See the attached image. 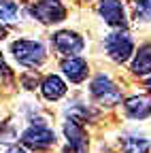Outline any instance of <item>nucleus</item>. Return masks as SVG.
Wrapping results in <instances>:
<instances>
[{
  "mask_svg": "<svg viewBox=\"0 0 151 153\" xmlns=\"http://www.w3.org/2000/svg\"><path fill=\"white\" fill-rule=\"evenodd\" d=\"M130 70L134 72L136 76H145L151 72V43H145L138 47L134 60H132V66Z\"/></svg>",
  "mask_w": 151,
  "mask_h": 153,
  "instance_id": "nucleus-11",
  "label": "nucleus"
},
{
  "mask_svg": "<svg viewBox=\"0 0 151 153\" xmlns=\"http://www.w3.org/2000/svg\"><path fill=\"white\" fill-rule=\"evenodd\" d=\"M51 43L53 47L58 49L62 55L66 57H72V55H79L85 47L83 38L77 34V32H70V30H62V32H55L51 36Z\"/></svg>",
  "mask_w": 151,
  "mask_h": 153,
  "instance_id": "nucleus-6",
  "label": "nucleus"
},
{
  "mask_svg": "<svg viewBox=\"0 0 151 153\" xmlns=\"http://www.w3.org/2000/svg\"><path fill=\"white\" fill-rule=\"evenodd\" d=\"M123 111L132 119H147L151 115V100L145 98V96H132V98L126 100Z\"/></svg>",
  "mask_w": 151,
  "mask_h": 153,
  "instance_id": "nucleus-9",
  "label": "nucleus"
},
{
  "mask_svg": "<svg viewBox=\"0 0 151 153\" xmlns=\"http://www.w3.org/2000/svg\"><path fill=\"white\" fill-rule=\"evenodd\" d=\"M89 94L91 98L102 106H115L121 102V91L119 87L113 83L106 74H98L94 76V81L89 83Z\"/></svg>",
  "mask_w": 151,
  "mask_h": 153,
  "instance_id": "nucleus-2",
  "label": "nucleus"
},
{
  "mask_svg": "<svg viewBox=\"0 0 151 153\" xmlns=\"http://www.w3.org/2000/svg\"><path fill=\"white\" fill-rule=\"evenodd\" d=\"M64 134L68 138V147L64 153H87V134H85L81 121L68 119L64 123Z\"/></svg>",
  "mask_w": 151,
  "mask_h": 153,
  "instance_id": "nucleus-7",
  "label": "nucleus"
},
{
  "mask_svg": "<svg viewBox=\"0 0 151 153\" xmlns=\"http://www.w3.org/2000/svg\"><path fill=\"white\" fill-rule=\"evenodd\" d=\"M66 83L60 79L58 74H49V76H45L43 79V83H41V91H43V96L47 100H60L62 96L66 94Z\"/></svg>",
  "mask_w": 151,
  "mask_h": 153,
  "instance_id": "nucleus-12",
  "label": "nucleus"
},
{
  "mask_svg": "<svg viewBox=\"0 0 151 153\" xmlns=\"http://www.w3.org/2000/svg\"><path fill=\"white\" fill-rule=\"evenodd\" d=\"M4 36H7V30H4L2 26H0V38H4Z\"/></svg>",
  "mask_w": 151,
  "mask_h": 153,
  "instance_id": "nucleus-18",
  "label": "nucleus"
},
{
  "mask_svg": "<svg viewBox=\"0 0 151 153\" xmlns=\"http://www.w3.org/2000/svg\"><path fill=\"white\" fill-rule=\"evenodd\" d=\"M98 13L113 28H123L126 26V11H123V4L119 0H100L98 2Z\"/></svg>",
  "mask_w": 151,
  "mask_h": 153,
  "instance_id": "nucleus-8",
  "label": "nucleus"
},
{
  "mask_svg": "<svg viewBox=\"0 0 151 153\" xmlns=\"http://www.w3.org/2000/svg\"><path fill=\"white\" fill-rule=\"evenodd\" d=\"M17 13H19V9H17L15 2H11V0H0V26L4 22H15Z\"/></svg>",
  "mask_w": 151,
  "mask_h": 153,
  "instance_id": "nucleus-14",
  "label": "nucleus"
},
{
  "mask_svg": "<svg viewBox=\"0 0 151 153\" xmlns=\"http://www.w3.org/2000/svg\"><path fill=\"white\" fill-rule=\"evenodd\" d=\"M0 74H4V76H11V68L4 64V57H2V53H0Z\"/></svg>",
  "mask_w": 151,
  "mask_h": 153,
  "instance_id": "nucleus-16",
  "label": "nucleus"
},
{
  "mask_svg": "<svg viewBox=\"0 0 151 153\" xmlns=\"http://www.w3.org/2000/svg\"><path fill=\"white\" fill-rule=\"evenodd\" d=\"M147 87L151 89V76H149V79H147Z\"/></svg>",
  "mask_w": 151,
  "mask_h": 153,
  "instance_id": "nucleus-19",
  "label": "nucleus"
},
{
  "mask_svg": "<svg viewBox=\"0 0 151 153\" xmlns=\"http://www.w3.org/2000/svg\"><path fill=\"white\" fill-rule=\"evenodd\" d=\"M22 143L26 147H30V149L43 151V149H49L51 145H55V132L49 130L45 123H34L28 130H24Z\"/></svg>",
  "mask_w": 151,
  "mask_h": 153,
  "instance_id": "nucleus-5",
  "label": "nucleus"
},
{
  "mask_svg": "<svg viewBox=\"0 0 151 153\" xmlns=\"http://www.w3.org/2000/svg\"><path fill=\"white\" fill-rule=\"evenodd\" d=\"M7 153H26V151H24V149H9Z\"/></svg>",
  "mask_w": 151,
  "mask_h": 153,
  "instance_id": "nucleus-17",
  "label": "nucleus"
},
{
  "mask_svg": "<svg viewBox=\"0 0 151 153\" xmlns=\"http://www.w3.org/2000/svg\"><path fill=\"white\" fill-rule=\"evenodd\" d=\"M104 49H106V53L113 62L123 64L134 53V41H132V36L128 32L119 30V32H113L104 38Z\"/></svg>",
  "mask_w": 151,
  "mask_h": 153,
  "instance_id": "nucleus-3",
  "label": "nucleus"
},
{
  "mask_svg": "<svg viewBox=\"0 0 151 153\" xmlns=\"http://www.w3.org/2000/svg\"><path fill=\"white\" fill-rule=\"evenodd\" d=\"M121 147H123L126 153H147L151 145L141 134H126L121 138Z\"/></svg>",
  "mask_w": 151,
  "mask_h": 153,
  "instance_id": "nucleus-13",
  "label": "nucleus"
},
{
  "mask_svg": "<svg viewBox=\"0 0 151 153\" xmlns=\"http://www.w3.org/2000/svg\"><path fill=\"white\" fill-rule=\"evenodd\" d=\"M11 53L22 66H28V68H36L45 62V47L39 41L19 38L11 45Z\"/></svg>",
  "mask_w": 151,
  "mask_h": 153,
  "instance_id": "nucleus-1",
  "label": "nucleus"
},
{
  "mask_svg": "<svg viewBox=\"0 0 151 153\" xmlns=\"http://www.w3.org/2000/svg\"><path fill=\"white\" fill-rule=\"evenodd\" d=\"M30 15L41 24H60L66 19V9L58 0H41L30 7Z\"/></svg>",
  "mask_w": 151,
  "mask_h": 153,
  "instance_id": "nucleus-4",
  "label": "nucleus"
},
{
  "mask_svg": "<svg viewBox=\"0 0 151 153\" xmlns=\"http://www.w3.org/2000/svg\"><path fill=\"white\" fill-rule=\"evenodd\" d=\"M62 70H64V74L72 83H81L87 76V62L83 60V57L72 55V57H66V60L62 62Z\"/></svg>",
  "mask_w": 151,
  "mask_h": 153,
  "instance_id": "nucleus-10",
  "label": "nucleus"
},
{
  "mask_svg": "<svg viewBox=\"0 0 151 153\" xmlns=\"http://www.w3.org/2000/svg\"><path fill=\"white\" fill-rule=\"evenodd\" d=\"M134 17L141 22H151V0H134Z\"/></svg>",
  "mask_w": 151,
  "mask_h": 153,
  "instance_id": "nucleus-15",
  "label": "nucleus"
}]
</instances>
